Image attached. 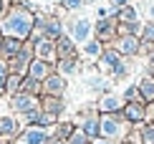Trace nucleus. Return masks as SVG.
<instances>
[{"mask_svg":"<svg viewBox=\"0 0 154 144\" xmlns=\"http://www.w3.org/2000/svg\"><path fill=\"white\" fill-rule=\"evenodd\" d=\"M63 3H66V8H81L83 0H63Z\"/></svg>","mask_w":154,"mask_h":144,"instance_id":"dca6fc26","label":"nucleus"},{"mask_svg":"<svg viewBox=\"0 0 154 144\" xmlns=\"http://www.w3.org/2000/svg\"><path fill=\"white\" fill-rule=\"evenodd\" d=\"M86 53H88V56H99V53H101V45L96 43V41H91V43L86 41Z\"/></svg>","mask_w":154,"mask_h":144,"instance_id":"4468645a","label":"nucleus"},{"mask_svg":"<svg viewBox=\"0 0 154 144\" xmlns=\"http://www.w3.org/2000/svg\"><path fill=\"white\" fill-rule=\"evenodd\" d=\"M116 20L119 23H137L139 20V10L134 5H124V8L116 10Z\"/></svg>","mask_w":154,"mask_h":144,"instance_id":"423d86ee","label":"nucleus"},{"mask_svg":"<svg viewBox=\"0 0 154 144\" xmlns=\"http://www.w3.org/2000/svg\"><path fill=\"white\" fill-rule=\"evenodd\" d=\"M124 116H126L129 121H142L144 116H146V111H144V106H142V104L129 101V104H126V109H124Z\"/></svg>","mask_w":154,"mask_h":144,"instance_id":"39448f33","label":"nucleus"},{"mask_svg":"<svg viewBox=\"0 0 154 144\" xmlns=\"http://www.w3.org/2000/svg\"><path fill=\"white\" fill-rule=\"evenodd\" d=\"M33 74H35V76L43 74V63H35V66H33Z\"/></svg>","mask_w":154,"mask_h":144,"instance_id":"a211bd4d","label":"nucleus"},{"mask_svg":"<svg viewBox=\"0 0 154 144\" xmlns=\"http://www.w3.org/2000/svg\"><path fill=\"white\" fill-rule=\"evenodd\" d=\"M149 20H154V5L149 8Z\"/></svg>","mask_w":154,"mask_h":144,"instance_id":"6ab92c4d","label":"nucleus"},{"mask_svg":"<svg viewBox=\"0 0 154 144\" xmlns=\"http://www.w3.org/2000/svg\"><path fill=\"white\" fill-rule=\"evenodd\" d=\"M142 142L144 144H154V124H149V127L142 129Z\"/></svg>","mask_w":154,"mask_h":144,"instance_id":"f8f14e48","label":"nucleus"},{"mask_svg":"<svg viewBox=\"0 0 154 144\" xmlns=\"http://www.w3.org/2000/svg\"><path fill=\"white\" fill-rule=\"evenodd\" d=\"M101 134L104 136H116V134H121V119H119V114H109L104 121H101Z\"/></svg>","mask_w":154,"mask_h":144,"instance_id":"7ed1b4c3","label":"nucleus"},{"mask_svg":"<svg viewBox=\"0 0 154 144\" xmlns=\"http://www.w3.org/2000/svg\"><path fill=\"white\" fill-rule=\"evenodd\" d=\"M96 33L99 38H111L116 33V25H114V18H99V25H96Z\"/></svg>","mask_w":154,"mask_h":144,"instance_id":"6e6552de","label":"nucleus"},{"mask_svg":"<svg viewBox=\"0 0 154 144\" xmlns=\"http://www.w3.org/2000/svg\"><path fill=\"white\" fill-rule=\"evenodd\" d=\"M25 142H28V144H41L43 142V134L41 132H28V134H25Z\"/></svg>","mask_w":154,"mask_h":144,"instance_id":"ddd939ff","label":"nucleus"},{"mask_svg":"<svg viewBox=\"0 0 154 144\" xmlns=\"http://www.w3.org/2000/svg\"><path fill=\"white\" fill-rule=\"evenodd\" d=\"M109 3H111V8H116V10H119V8H124V5H129L131 0H109Z\"/></svg>","mask_w":154,"mask_h":144,"instance_id":"2eb2a0df","label":"nucleus"},{"mask_svg":"<svg viewBox=\"0 0 154 144\" xmlns=\"http://www.w3.org/2000/svg\"><path fill=\"white\" fill-rule=\"evenodd\" d=\"M99 144H109V142H99Z\"/></svg>","mask_w":154,"mask_h":144,"instance_id":"aec40b11","label":"nucleus"},{"mask_svg":"<svg viewBox=\"0 0 154 144\" xmlns=\"http://www.w3.org/2000/svg\"><path fill=\"white\" fill-rule=\"evenodd\" d=\"M0 127H3V132H10V129H13V121H10V119H3V121H0Z\"/></svg>","mask_w":154,"mask_h":144,"instance_id":"f3484780","label":"nucleus"},{"mask_svg":"<svg viewBox=\"0 0 154 144\" xmlns=\"http://www.w3.org/2000/svg\"><path fill=\"white\" fill-rule=\"evenodd\" d=\"M5 28L10 30V33H18V36H25L30 30V15H25V13H15V15L10 18L8 23H5Z\"/></svg>","mask_w":154,"mask_h":144,"instance_id":"f257e3e1","label":"nucleus"},{"mask_svg":"<svg viewBox=\"0 0 154 144\" xmlns=\"http://www.w3.org/2000/svg\"><path fill=\"white\" fill-rule=\"evenodd\" d=\"M83 132H86V136H99L101 124L96 121V119H88V121H86V127H83Z\"/></svg>","mask_w":154,"mask_h":144,"instance_id":"9d476101","label":"nucleus"},{"mask_svg":"<svg viewBox=\"0 0 154 144\" xmlns=\"http://www.w3.org/2000/svg\"><path fill=\"white\" fill-rule=\"evenodd\" d=\"M126 144H131V142H126Z\"/></svg>","mask_w":154,"mask_h":144,"instance_id":"412c9836","label":"nucleus"},{"mask_svg":"<svg viewBox=\"0 0 154 144\" xmlns=\"http://www.w3.org/2000/svg\"><path fill=\"white\" fill-rule=\"evenodd\" d=\"M139 96L144 101H154V76H144L139 81Z\"/></svg>","mask_w":154,"mask_h":144,"instance_id":"0eeeda50","label":"nucleus"},{"mask_svg":"<svg viewBox=\"0 0 154 144\" xmlns=\"http://www.w3.org/2000/svg\"><path fill=\"white\" fill-rule=\"evenodd\" d=\"M119 106H121V99H119V96H104V99H101V109L109 111V114H114Z\"/></svg>","mask_w":154,"mask_h":144,"instance_id":"1a4fd4ad","label":"nucleus"},{"mask_svg":"<svg viewBox=\"0 0 154 144\" xmlns=\"http://www.w3.org/2000/svg\"><path fill=\"white\" fill-rule=\"evenodd\" d=\"M88 36H91V23H88V18L76 20L73 23V38L76 41H88Z\"/></svg>","mask_w":154,"mask_h":144,"instance_id":"20e7f679","label":"nucleus"},{"mask_svg":"<svg viewBox=\"0 0 154 144\" xmlns=\"http://www.w3.org/2000/svg\"><path fill=\"white\" fill-rule=\"evenodd\" d=\"M142 51V38L139 36H121L119 38V53L121 56H137Z\"/></svg>","mask_w":154,"mask_h":144,"instance_id":"f03ea898","label":"nucleus"},{"mask_svg":"<svg viewBox=\"0 0 154 144\" xmlns=\"http://www.w3.org/2000/svg\"><path fill=\"white\" fill-rule=\"evenodd\" d=\"M104 63H106V66H119V63H121V58H119V51H106V53H104Z\"/></svg>","mask_w":154,"mask_h":144,"instance_id":"9b49d317","label":"nucleus"}]
</instances>
